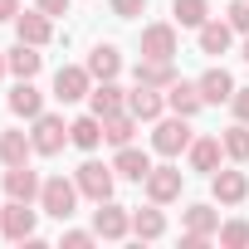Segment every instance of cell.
<instances>
[{
    "mask_svg": "<svg viewBox=\"0 0 249 249\" xmlns=\"http://www.w3.org/2000/svg\"><path fill=\"white\" fill-rule=\"evenodd\" d=\"M112 171H117V176H127V181H147V171H152V157H147V152H137V147L127 142V147H117V157H112Z\"/></svg>",
    "mask_w": 249,
    "mask_h": 249,
    "instance_id": "obj_15",
    "label": "cell"
},
{
    "mask_svg": "<svg viewBox=\"0 0 249 249\" xmlns=\"http://www.w3.org/2000/svg\"><path fill=\"white\" fill-rule=\"evenodd\" d=\"M166 107H171V112H181V117H196V112L205 107L200 83H181V78H176V83L166 88Z\"/></svg>",
    "mask_w": 249,
    "mask_h": 249,
    "instance_id": "obj_13",
    "label": "cell"
},
{
    "mask_svg": "<svg viewBox=\"0 0 249 249\" xmlns=\"http://www.w3.org/2000/svg\"><path fill=\"white\" fill-rule=\"evenodd\" d=\"M196 137H191V117H166V122H157V132H152V147L161 152V157H181L186 147H191Z\"/></svg>",
    "mask_w": 249,
    "mask_h": 249,
    "instance_id": "obj_4",
    "label": "cell"
},
{
    "mask_svg": "<svg viewBox=\"0 0 249 249\" xmlns=\"http://www.w3.org/2000/svg\"><path fill=\"white\" fill-rule=\"evenodd\" d=\"M112 176H117L112 166H103V161H83L73 181H78V196H88V200L98 205V200H112Z\"/></svg>",
    "mask_w": 249,
    "mask_h": 249,
    "instance_id": "obj_5",
    "label": "cell"
},
{
    "mask_svg": "<svg viewBox=\"0 0 249 249\" xmlns=\"http://www.w3.org/2000/svg\"><path fill=\"white\" fill-rule=\"evenodd\" d=\"M161 107H166V93H157V88H147V83H137V88L127 93V112H132L137 122H157Z\"/></svg>",
    "mask_w": 249,
    "mask_h": 249,
    "instance_id": "obj_10",
    "label": "cell"
},
{
    "mask_svg": "<svg viewBox=\"0 0 249 249\" xmlns=\"http://www.w3.org/2000/svg\"><path fill=\"white\" fill-rule=\"evenodd\" d=\"M93 239H98V230H69L64 234V249H88Z\"/></svg>",
    "mask_w": 249,
    "mask_h": 249,
    "instance_id": "obj_34",
    "label": "cell"
},
{
    "mask_svg": "<svg viewBox=\"0 0 249 249\" xmlns=\"http://www.w3.org/2000/svg\"><path fill=\"white\" fill-rule=\"evenodd\" d=\"M200 98H205V103H230V98H234V78H230L225 69H205V73H200Z\"/></svg>",
    "mask_w": 249,
    "mask_h": 249,
    "instance_id": "obj_21",
    "label": "cell"
},
{
    "mask_svg": "<svg viewBox=\"0 0 249 249\" xmlns=\"http://www.w3.org/2000/svg\"><path fill=\"white\" fill-rule=\"evenodd\" d=\"M230 107H234V117H239V122H249V88H234Z\"/></svg>",
    "mask_w": 249,
    "mask_h": 249,
    "instance_id": "obj_35",
    "label": "cell"
},
{
    "mask_svg": "<svg viewBox=\"0 0 249 249\" xmlns=\"http://www.w3.org/2000/svg\"><path fill=\"white\" fill-rule=\"evenodd\" d=\"M142 186H147V200H157V205H166V200H176V196H181V186H186V176H181L176 166H152Z\"/></svg>",
    "mask_w": 249,
    "mask_h": 249,
    "instance_id": "obj_8",
    "label": "cell"
},
{
    "mask_svg": "<svg viewBox=\"0 0 249 249\" xmlns=\"http://www.w3.org/2000/svg\"><path fill=\"white\" fill-rule=\"evenodd\" d=\"M220 152H225V142L220 137H196L191 147H186V157H191V171H220Z\"/></svg>",
    "mask_w": 249,
    "mask_h": 249,
    "instance_id": "obj_14",
    "label": "cell"
},
{
    "mask_svg": "<svg viewBox=\"0 0 249 249\" xmlns=\"http://www.w3.org/2000/svg\"><path fill=\"white\" fill-rule=\"evenodd\" d=\"M234 39V25L230 20H205L200 25V54H225Z\"/></svg>",
    "mask_w": 249,
    "mask_h": 249,
    "instance_id": "obj_19",
    "label": "cell"
},
{
    "mask_svg": "<svg viewBox=\"0 0 249 249\" xmlns=\"http://www.w3.org/2000/svg\"><path fill=\"white\" fill-rule=\"evenodd\" d=\"M93 230H98V239H127L132 234V215L122 210V205H112V200H98Z\"/></svg>",
    "mask_w": 249,
    "mask_h": 249,
    "instance_id": "obj_7",
    "label": "cell"
},
{
    "mask_svg": "<svg viewBox=\"0 0 249 249\" xmlns=\"http://www.w3.org/2000/svg\"><path fill=\"white\" fill-rule=\"evenodd\" d=\"M30 152H35V142L25 137V132H0V161H5V166H25L30 161Z\"/></svg>",
    "mask_w": 249,
    "mask_h": 249,
    "instance_id": "obj_23",
    "label": "cell"
},
{
    "mask_svg": "<svg viewBox=\"0 0 249 249\" xmlns=\"http://www.w3.org/2000/svg\"><path fill=\"white\" fill-rule=\"evenodd\" d=\"M5 59H10V73H20V78H35L39 64H44V59H39V44H25V39H20Z\"/></svg>",
    "mask_w": 249,
    "mask_h": 249,
    "instance_id": "obj_26",
    "label": "cell"
},
{
    "mask_svg": "<svg viewBox=\"0 0 249 249\" xmlns=\"http://www.w3.org/2000/svg\"><path fill=\"white\" fill-rule=\"evenodd\" d=\"M30 142H35V152H39V157H59V152H64V142H69V122H64V117H54V112H39V117H35Z\"/></svg>",
    "mask_w": 249,
    "mask_h": 249,
    "instance_id": "obj_3",
    "label": "cell"
},
{
    "mask_svg": "<svg viewBox=\"0 0 249 249\" xmlns=\"http://www.w3.org/2000/svg\"><path fill=\"white\" fill-rule=\"evenodd\" d=\"M15 35H20L25 44H49V39H54V15H44V10L15 15Z\"/></svg>",
    "mask_w": 249,
    "mask_h": 249,
    "instance_id": "obj_11",
    "label": "cell"
},
{
    "mask_svg": "<svg viewBox=\"0 0 249 249\" xmlns=\"http://www.w3.org/2000/svg\"><path fill=\"white\" fill-rule=\"evenodd\" d=\"M225 157L249 161V122H239V127H230V132H225Z\"/></svg>",
    "mask_w": 249,
    "mask_h": 249,
    "instance_id": "obj_30",
    "label": "cell"
},
{
    "mask_svg": "<svg viewBox=\"0 0 249 249\" xmlns=\"http://www.w3.org/2000/svg\"><path fill=\"white\" fill-rule=\"evenodd\" d=\"M244 59H249V39H244Z\"/></svg>",
    "mask_w": 249,
    "mask_h": 249,
    "instance_id": "obj_39",
    "label": "cell"
},
{
    "mask_svg": "<svg viewBox=\"0 0 249 249\" xmlns=\"http://www.w3.org/2000/svg\"><path fill=\"white\" fill-rule=\"evenodd\" d=\"M93 93V73H88V64L78 69V64H64L59 73H54V98L59 103H78V98H88Z\"/></svg>",
    "mask_w": 249,
    "mask_h": 249,
    "instance_id": "obj_6",
    "label": "cell"
},
{
    "mask_svg": "<svg viewBox=\"0 0 249 249\" xmlns=\"http://www.w3.org/2000/svg\"><path fill=\"white\" fill-rule=\"evenodd\" d=\"M132 234H137V239H161V234H166V215L157 210V200H152L147 210H132Z\"/></svg>",
    "mask_w": 249,
    "mask_h": 249,
    "instance_id": "obj_24",
    "label": "cell"
},
{
    "mask_svg": "<svg viewBox=\"0 0 249 249\" xmlns=\"http://www.w3.org/2000/svg\"><path fill=\"white\" fill-rule=\"evenodd\" d=\"M35 225H39V210H30V200H10V205H0V234L25 244L35 239Z\"/></svg>",
    "mask_w": 249,
    "mask_h": 249,
    "instance_id": "obj_2",
    "label": "cell"
},
{
    "mask_svg": "<svg viewBox=\"0 0 249 249\" xmlns=\"http://www.w3.org/2000/svg\"><path fill=\"white\" fill-rule=\"evenodd\" d=\"M132 132H137V117H132V112H112V117H103V142L127 147V142H132Z\"/></svg>",
    "mask_w": 249,
    "mask_h": 249,
    "instance_id": "obj_25",
    "label": "cell"
},
{
    "mask_svg": "<svg viewBox=\"0 0 249 249\" xmlns=\"http://www.w3.org/2000/svg\"><path fill=\"white\" fill-rule=\"evenodd\" d=\"M220 244H225V249H244V244H249V220H230V225H220Z\"/></svg>",
    "mask_w": 249,
    "mask_h": 249,
    "instance_id": "obj_31",
    "label": "cell"
},
{
    "mask_svg": "<svg viewBox=\"0 0 249 249\" xmlns=\"http://www.w3.org/2000/svg\"><path fill=\"white\" fill-rule=\"evenodd\" d=\"M122 103H127V93H122L112 78H103V83L88 93V107H93L98 117H112V112H122Z\"/></svg>",
    "mask_w": 249,
    "mask_h": 249,
    "instance_id": "obj_17",
    "label": "cell"
},
{
    "mask_svg": "<svg viewBox=\"0 0 249 249\" xmlns=\"http://www.w3.org/2000/svg\"><path fill=\"white\" fill-rule=\"evenodd\" d=\"M39 186H44V181L30 171V161L5 171V196H10V200H35V196H39Z\"/></svg>",
    "mask_w": 249,
    "mask_h": 249,
    "instance_id": "obj_16",
    "label": "cell"
},
{
    "mask_svg": "<svg viewBox=\"0 0 249 249\" xmlns=\"http://www.w3.org/2000/svg\"><path fill=\"white\" fill-rule=\"evenodd\" d=\"M44 15H69V0H35Z\"/></svg>",
    "mask_w": 249,
    "mask_h": 249,
    "instance_id": "obj_36",
    "label": "cell"
},
{
    "mask_svg": "<svg viewBox=\"0 0 249 249\" xmlns=\"http://www.w3.org/2000/svg\"><path fill=\"white\" fill-rule=\"evenodd\" d=\"M5 69H10V59H5V54H0V78H5Z\"/></svg>",
    "mask_w": 249,
    "mask_h": 249,
    "instance_id": "obj_38",
    "label": "cell"
},
{
    "mask_svg": "<svg viewBox=\"0 0 249 249\" xmlns=\"http://www.w3.org/2000/svg\"><path fill=\"white\" fill-rule=\"evenodd\" d=\"M230 25L239 35H249V0H234V5H230Z\"/></svg>",
    "mask_w": 249,
    "mask_h": 249,
    "instance_id": "obj_32",
    "label": "cell"
},
{
    "mask_svg": "<svg viewBox=\"0 0 249 249\" xmlns=\"http://www.w3.org/2000/svg\"><path fill=\"white\" fill-rule=\"evenodd\" d=\"M171 15H176V25L200 30V25L210 20V0H171Z\"/></svg>",
    "mask_w": 249,
    "mask_h": 249,
    "instance_id": "obj_28",
    "label": "cell"
},
{
    "mask_svg": "<svg viewBox=\"0 0 249 249\" xmlns=\"http://www.w3.org/2000/svg\"><path fill=\"white\" fill-rule=\"evenodd\" d=\"M186 230L210 239V234H220V215H215L210 205H186Z\"/></svg>",
    "mask_w": 249,
    "mask_h": 249,
    "instance_id": "obj_29",
    "label": "cell"
},
{
    "mask_svg": "<svg viewBox=\"0 0 249 249\" xmlns=\"http://www.w3.org/2000/svg\"><path fill=\"white\" fill-rule=\"evenodd\" d=\"M20 15V0H0V20H15Z\"/></svg>",
    "mask_w": 249,
    "mask_h": 249,
    "instance_id": "obj_37",
    "label": "cell"
},
{
    "mask_svg": "<svg viewBox=\"0 0 249 249\" xmlns=\"http://www.w3.org/2000/svg\"><path fill=\"white\" fill-rule=\"evenodd\" d=\"M69 142H73V147H83V152H93V147L103 142V117H98V112L73 117V122H69Z\"/></svg>",
    "mask_w": 249,
    "mask_h": 249,
    "instance_id": "obj_18",
    "label": "cell"
},
{
    "mask_svg": "<svg viewBox=\"0 0 249 249\" xmlns=\"http://www.w3.org/2000/svg\"><path fill=\"white\" fill-rule=\"evenodd\" d=\"M147 10V0H112V15L117 20H132V15H142Z\"/></svg>",
    "mask_w": 249,
    "mask_h": 249,
    "instance_id": "obj_33",
    "label": "cell"
},
{
    "mask_svg": "<svg viewBox=\"0 0 249 249\" xmlns=\"http://www.w3.org/2000/svg\"><path fill=\"white\" fill-rule=\"evenodd\" d=\"M137 83H147V88H171V83H176V64H171V59H142V64H137Z\"/></svg>",
    "mask_w": 249,
    "mask_h": 249,
    "instance_id": "obj_20",
    "label": "cell"
},
{
    "mask_svg": "<svg viewBox=\"0 0 249 249\" xmlns=\"http://www.w3.org/2000/svg\"><path fill=\"white\" fill-rule=\"evenodd\" d=\"M210 191H215L220 205H239V200L249 196V176H244V171H215V176H210Z\"/></svg>",
    "mask_w": 249,
    "mask_h": 249,
    "instance_id": "obj_12",
    "label": "cell"
},
{
    "mask_svg": "<svg viewBox=\"0 0 249 249\" xmlns=\"http://www.w3.org/2000/svg\"><path fill=\"white\" fill-rule=\"evenodd\" d=\"M176 25H147L142 30V59H176Z\"/></svg>",
    "mask_w": 249,
    "mask_h": 249,
    "instance_id": "obj_9",
    "label": "cell"
},
{
    "mask_svg": "<svg viewBox=\"0 0 249 249\" xmlns=\"http://www.w3.org/2000/svg\"><path fill=\"white\" fill-rule=\"evenodd\" d=\"M117 69H122V54L112 49V44H98L93 54H88V73L103 83V78H117Z\"/></svg>",
    "mask_w": 249,
    "mask_h": 249,
    "instance_id": "obj_27",
    "label": "cell"
},
{
    "mask_svg": "<svg viewBox=\"0 0 249 249\" xmlns=\"http://www.w3.org/2000/svg\"><path fill=\"white\" fill-rule=\"evenodd\" d=\"M39 205H44V215H54V220H69V215H73V205H78V181L49 176V181L39 186Z\"/></svg>",
    "mask_w": 249,
    "mask_h": 249,
    "instance_id": "obj_1",
    "label": "cell"
},
{
    "mask_svg": "<svg viewBox=\"0 0 249 249\" xmlns=\"http://www.w3.org/2000/svg\"><path fill=\"white\" fill-rule=\"evenodd\" d=\"M10 112H15V117H39V112H44V93H39L30 78H20V88L10 93Z\"/></svg>",
    "mask_w": 249,
    "mask_h": 249,
    "instance_id": "obj_22",
    "label": "cell"
}]
</instances>
